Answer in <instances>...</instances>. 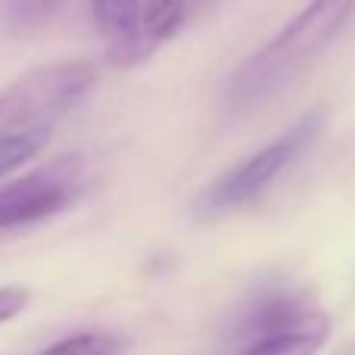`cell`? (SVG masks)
Masks as SVG:
<instances>
[{
  "instance_id": "obj_1",
  "label": "cell",
  "mask_w": 355,
  "mask_h": 355,
  "mask_svg": "<svg viewBox=\"0 0 355 355\" xmlns=\"http://www.w3.org/2000/svg\"><path fill=\"white\" fill-rule=\"evenodd\" d=\"M355 12V0H312L302 6L284 31H277L262 50L250 56L237 72L227 78L225 112L231 119L250 116L265 106L277 91L296 81L327 44L346 28Z\"/></svg>"
},
{
  "instance_id": "obj_2",
  "label": "cell",
  "mask_w": 355,
  "mask_h": 355,
  "mask_svg": "<svg viewBox=\"0 0 355 355\" xmlns=\"http://www.w3.org/2000/svg\"><path fill=\"white\" fill-rule=\"evenodd\" d=\"M327 110L315 106V110L302 112L281 137L262 147L259 153H252L250 159H243L240 166L227 168L221 178H215L196 200V218H218V215L237 212V209L256 202L271 184L277 181L324 131Z\"/></svg>"
},
{
  "instance_id": "obj_3",
  "label": "cell",
  "mask_w": 355,
  "mask_h": 355,
  "mask_svg": "<svg viewBox=\"0 0 355 355\" xmlns=\"http://www.w3.org/2000/svg\"><path fill=\"white\" fill-rule=\"evenodd\" d=\"M97 81L91 62H50L31 69L0 91V135L50 131Z\"/></svg>"
},
{
  "instance_id": "obj_4",
  "label": "cell",
  "mask_w": 355,
  "mask_h": 355,
  "mask_svg": "<svg viewBox=\"0 0 355 355\" xmlns=\"http://www.w3.org/2000/svg\"><path fill=\"white\" fill-rule=\"evenodd\" d=\"M75 200V162L62 159L0 187V231L35 225Z\"/></svg>"
},
{
  "instance_id": "obj_5",
  "label": "cell",
  "mask_w": 355,
  "mask_h": 355,
  "mask_svg": "<svg viewBox=\"0 0 355 355\" xmlns=\"http://www.w3.org/2000/svg\"><path fill=\"white\" fill-rule=\"evenodd\" d=\"M318 324H327V318L315 306H309L306 293H300L293 287H265L246 302L231 337L256 343V340L265 337L309 331V327Z\"/></svg>"
},
{
  "instance_id": "obj_6",
  "label": "cell",
  "mask_w": 355,
  "mask_h": 355,
  "mask_svg": "<svg viewBox=\"0 0 355 355\" xmlns=\"http://www.w3.org/2000/svg\"><path fill=\"white\" fill-rule=\"evenodd\" d=\"M212 3L215 0H147L141 6L137 31L128 41L110 47V62H116V66H137V62H144L166 41L181 35Z\"/></svg>"
},
{
  "instance_id": "obj_7",
  "label": "cell",
  "mask_w": 355,
  "mask_h": 355,
  "mask_svg": "<svg viewBox=\"0 0 355 355\" xmlns=\"http://www.w3.org/2000/svg\"><path fill=\"white\" fill-rule=\"evenodd\" d=\"M141 6H144L141 0H91L94 19H97L100 31L110 37V47L128 41L137 31Z\"/></svg>"
},
{
  "instance_id": "obj_8",
  "label": "cell",
  "mask_w": 355,
  "mask_h": 355,
  "mask_svg": "<svg viewBox=\"0 0 355 355\" xmlns=\"http://www.w3.org/2000/svg\"><path fill=\"white\" fill-rule=\"evenodd\" d=\"M327 340V324L309 327V331L281 334V337H265L250 343L237 355H315Z\"/></svg>"
},
{
  "instance_id": "obj_9",
  "label": "cell",
  "mask_w": 355,
  "mask_h": 355,
  "mask_svg": "<svg viewBox=\"0 0 355 355\" xmlns=\"http://www.w3.org/2000/svg\"><path fill=\"white\" fill-rule=\"evenodd\" d=\"M50 131H22V135H0V178L22 168L41 153Z\"/></svg>"
},
{
  "instance_id": "obj_10",
  "label": "cell",
  "mask_w": 355,
  "mask_h": 355,
  "mask_svg": "<svg viewBox=\"0 0 355 355\" xmlns=\"http://www.w3.org/2000/svg\"><path fill=\"white\" fill-rule=\"evenodd\" d=\"M122 352V340L112 334H72L66 340H56L37 355H119Z\"/></svg>"
},
{
  "instance_id": "obj_11",
  "label": "cell",
  "mask_w": 355,
  "mask_h": 355,
  "mask_svg": "<svg viewBox=\"0 0 355 355\" xmlns=\"http://www.w3.org/2000/svg\"><path fill=\"white\" fill-rule=\"evenodd\" d=\"M28 306V290L22 287H0V324L12 321Z\"/></svg>"
},
{
  "instance_id": "obj_12",
  "label": "cell",
  "mask_w": 355,
  "mask_h": 355,
  "mask_svg": "<svg viewBox=\"0 0 355 355\" xmlns=\"http://www.w3.org/2000/svg\"><path fill=\"white\" fill-rule=\"evenodd\" d=\"M56 0H12V19L16 22H41L50 16Z\"/></svg>"
}]
</instances>
